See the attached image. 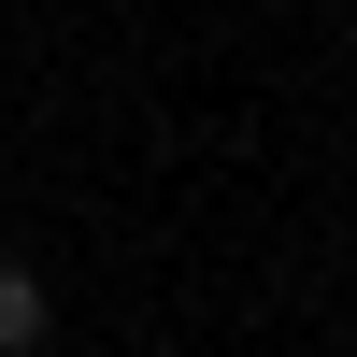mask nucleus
<instances>
[{
    "label": "nucleus",
    "mask_w": 357,
    "mask_h": 357,
    "mask_svg": "<svg viewBox=\"0 0 357 357\" xmlns=\"http://www.w3.org/2000/svg\"><path fill=\"white\" fill-rule=\"evenodd\" d=\"M43 329H57L43 272H29V257H0V357H43Z\"/></svg>",
    "instance_id": "obj_1"
}]
</instances>
